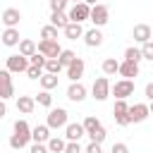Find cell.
Listing matches in <instances>:
<instances>
[{
    "mask_svg": "<svg viewBox=\"0 0 153 153\" xmlns=\"http://www.w3.org/2000/svg\"><path fill=\"white\" fill-rule=\"evenodd\" d=\"M50 24L57 26V29H65V26L69 24V17H67L65 12H53V14H50Z\"/></svg>",
    "mask_w": 153,
    "mask_h": 153,
    "instance_id": "obj_27",
    "label": "cell"
},
{
    "mask_svg": "<svg viewBox=\"0 0 153 153\" xmlns=\"http://www.w3.org/2000/svg\"><path fill=\"white\" fill-rule=\"evenodd\" d=\"M110 93L115 96V98H129L131 93H134V81L131 79H120V81H115V84H110Z\"/></svg>",
    "mask_w": 153,
    "mask_h": 153,
    "instance_id": "obj_2",
    "label": "cell"
},
{
    "mask_svg": "<svg viewBox=\"0 0 153 153\" xmlns=\"http://www.w3.org/2000/svg\"><path fill=\"white\" fill-rule=\"evenodd\" d=\"M65 153H84V151H81L79 141H67V146H65Z\"/></svg>",
    "mask_w": 153,
    "mask_h": 153,
    "instance_id": "obj_40",
    "label": "cell"
},
{
    "mask_svg": "<svg viewBox=\"0 0 153 153\" xmlns=\"http://www.w3.org/2000/svg\"><path fill=\"white\" fill-rule=\"evenodd\" d=\"M86 136H88V139H91V141H96V143H103V141H105V136H108V134H105V129H103V124H100V127H96V129H93V131H88V134H86Z\"/></svg>",
    "mask_w": 153,
    "mask_h": 153,
    "instance_id": "obj_31",
    "label": "cell"
},
{
    "mask_svg": "<svg viewBox=\"0 0 153 153\" xmlns=\"http://www.w3.org/2000/svg\"><path fill=\"white\" fill-rule=\"evenodd\" d=\"M19 19H22V12L17 10V7H7L5 12H2V17H0V22L10 29V26H19Z\"/></svg>",
    "mask_w": 153,
    "mask_h": 153,
    "instance_id": "obj_13",
    "label": "cell"
},
{
    "mask_svg": "<svg viewBox=\"0 0 153 153\" xmlns=\"http://www.w3.org/2000/svg\"><path fill=\"white\" fill-rule=\"evenodd\" d=\"M29 79H41V74H43V67H36V65H29V69L24 72Z\"/></svg>",
    "mask_w": 153,
    "mask_h": 153,
    "instance_id": "obj_37",
    "label": "cell"
},
{
    "mask_svg": "<svg viewBox=\"0 0 153 153\" xmlns=\"http://www.w3.org/2000/svg\"><path fill=\"white\" fill-rule=\"evenodd\" d=\"M148 108H151V115H153V100H151V105H148Z\"/></svg>",
    "mask_w": 153,
    "mask_h": 153,
    "instance_id": "obj_48",
    "label": "cell"
},
{
    "mask_svg": "<svg viewBox=\"0 0 153 153\" xmlns=\"http://www.w3.org/2000/svg\"><path fill=\"white\" fill-rule=\"evenodd\" d=\"M151 117V108L146 105V103H134V105H129V120L134 122V124H139V122H143V120H148Z\"/></svg>",
    "mask_w": 153,
    "mask_h": 153,
    "instance_id": "obj_9",
    "label": "cell"
},
{
    "mask_svg": "<svg viewBox=\"0 0 153 153\" xmlns=\"http://www.w3.org/2000/svg\"><path fill=\"white\" fill-rule=\"evenodd\" d=\"M48 139H50V127H48V124H36V127L31 129V141H36V143H48Z\"/></svg>",
    "mask_w": 153,
    "mask_h": 153,
    "instance_id": "obj_17",
    "label": "cell"
},
{
    "mask_svg": "<svg viewBox=\"0 0 153 153\" xmlns=\"http://www.w3.org/2000/svg\"><path fill=\"white\" fill-rule=\"evenodd\" d=\"M29 57L26 55H22V53H17V55H10L7 57V67L5 69H10L12 74H22V72H26L29 69Z\"/></svg>",
    "mask_w": 153,
    "mask_h": 153,
    "instance_id": "obj_4",
    "label": "cell"
},
{
    "mask_svg": "<svg viewBox=\"0 0 153 153\" xmlns=\"http://www.w3.org/2000/svg\"><path fill=\"white\" fill-rule=\"evenodd\" d=\"M41 38H45V41H57V26H53V24L43 26V29H41Z\"/></svg>",
    "mask_w": 153,
    "mask_h": 153,
    "instance_id": "obj_29",
    "label": "cell"
},
{
    "mask_svg": "<svg viewBox=\"0 0 153 153\" xmlns=\"http://www.w3.org/2000/svg\"><path fill=\"white\" fill-rule=\"evenodd\" d=\"M17 110L24 112V115H31L36 110V98L33 96H19L17 98Z\"/></svg>",
    "mask_w": 153,
    "mask_h": 153,
    "instance_id": "obj_19",
    "label": "cell"
},
{
    "mask_svg": "<svg viewBox=\"0 0 153 153\" xmlns=\"http://www.w3.org/2000/svg\"><path fill=\"white\" fill-rule=\"evenodd\" d=\"M69 22H86V19H91V5L88 2H76L72 10H69Z\"/></svg>",
    "mask_w": 153,
    "mask_h": 153,
    "instance_id": "obj_7",
    "label": "cell"
},
{
    "mask_svg": "<svg viewBox=\"0 0 153 153\" xmlns=\"http://www.w3.org/2000/svg\"><path fill=\"white\" fill-rule=\"evenodd\" d=\"M10 146H12L14 151H22L24 146H29V141H26L24 136H19V134H12V136H10Z\"/></svg>",
    "mask_w": 153,
    "mask_h": 153,
    "instance_id": "obj_34",
    "label": "cell"
},
{
    "mask_svg": "<svg viewBox=\"0 0 153 153\" xmlns=\"http://www.w3.org/2000/svg\"><path fill=\"white\" fill-rule=\"evenodd\" d=\"M38 53L45 55V57H57V55L62 53V48H60L57 41H45V38H43V41L38 43Z\"/></svg>",
    "mask_w": 153,
    "mask_h": 153,
    "instance_id": "obj_11",
    "label": "cell"
},
{
    "mask_svg": "<svg viewBox=\"0 0 153 153\" xmlns=\"http://www.w3.org/2000/svg\"><path fill=\"white\" fill-rule=\"evenodd\" d=\"M36 103H38V105H43V108H50V105H53V96H50V91H45V88H43V91L36 96Z\"/></svg>",
    "mask_w": 153,
    "mask_h": 153,
    "instance_id": "obj_33",
    "label": "cell"
},
{
    "mask_svg": "<svg viewBox=\"0 0 153 153\" xmlns=\"http://www.w3.org/2000/svg\"><path fill=\"white\" fill-rule=\"evenodd\" d=\"M65 67H62V62L57 60V57H48L45 60V72H50V74H60Z\"/></svg>",
    "mask_w": 153,
    "mask_h": 153,
    "instance_id": "obj_28",
    "label": "cell"
},
{
    "mask_svg": "<svg viewBox=\"0 0 153 153\" xmlns=\"http://www.w3.org/2000/svg\"><path fill=\"white\" fill-rule=\"evenodd\" d=\"M5 115H7V105H5V100L0 98V120H2Z\"/></svg>",
    "mask_w": 153,
    "mask_h": 153,
    "instance_id": "obj_45",
    "label": "cell"
},
{
    "mask_svg": "<svg viewBox=\"0 0 153 153\" xmlns=\"http://www.w3.org/2000/svg\"><path fill=\"white\" fill-rule=\"evenodd\" d=\"M110 153H129V146L122 143V141H120V143H112V151H110Z\"/></svg>",
    "mask_w": 153,
    "mask_h": 153,
    "instance_id": "obj_42",
    "label": "cell"
},
{
    "mask_svg": "<svg viewBox=\"0 0 153 153\" xmlns=\"http://www.w3.org/2000/svg\"><path fill=\"white\" fill-rule=\"evenodd\" d=\"M151 31H153V26H151Z\"/></svg>",
    "mask_w": 153,
    "mask_h": 153,
    "instance_id": "obj_49",
    "label": "cell"
},
{
    "mask_svg": "<svg viewBox=\"0 0 153 153\" xmlns=\"http://www.w3.org/2000/svg\"><path fill=\"white\" fill-rule=\"evenodd\" d=\"M84 41H86V45H88V48H98V45L103 43V33H100V29H98V26H93V29L84 31Z\"/></svg>",
    "mask_w": 153,
    "mask_h": 153,
    "instance_id": "obj_18",
    "label": "cell"
},
{
    "mask_svg": "<svg viewBox=\"0 0 153 153\" xmlns=\"http://www.w3.org/2000/svg\"><path fill=\"white\" fill-rule=\"evenodd\" d=\"M29 153H50L48 151V143H31V148H29Z\"/></svg>",
    "mask_w": 153,
    "mask_h": 153,
    "instance_id": "obj_41",
    "label": "cell"
},
{
    "mask_svg": "<svg viewBox=\"0 0 153 153\" xmlns=\"http://www.w3.org/2000/svg\"><path fill=\"white\" fill-rule=\"evenodd\" d=\"M36 50H38V45H36V43H33L31 38H22V41H19V53H22V55L31 57V55H33Z\"/></svg>",
    "mask_w": 153,
    "mask_h": 153,
    "instance_id": "obj_24",
    "label": "cell"
},
{
    "mask_svg": "<svg viewBox=\"0 0 153 153\" xmlns=\"http://www.w3.org/2000/svg\"><path fill=\"white\" fill-rule=\"evenodd\" d=\"M134 41L136 43H148V41H153V31H151V26L148 24H136L134 26Z\"/></svg>",
    "mask_w": 153,
    "mask_h": 153,
    "instance_id": "obj_14",
    "label": "cell"
},
{
    "mask_svg": "<svg viewBox=\"0 0 153 153\" xmlns=\"http://www.w3.org/2000/svg\"><path fill=\"white\" fill-rule=\"evenodd\" d=\"M45 60H48V57H45V55H41L38 50H36V53L29 57V62H31V65H36V67H43V69H45Z\"/></svg>",
    "mask_w": 153,
    "mask_h": 153,
    "instance_id": "obj_36",
    "label": "cell"
},
{
    "mask_svg": "<svg viewBox=\"0 0 153 153\" xmlns=\"http://www.w3.org/2000/svg\"><path fill=\"white\" fill-rule=\"evenodd\" d=\"M74 57H76V53H74V50H62V53L57 55V60L62 62V67H65V69H67V65H72V62H74Z\"/></svg>",
    "mask_w": 153,
    "mask_h": 153,
    "instance_id": "obj_32",
    "label": "cell"
},
{
    "mask_svg": "<svg viewBox=\"0 0 153 153\" xmlns=\"http://www.w3.org/2000/svg\"><path fill=\"white\" fill-rule=\"evenodd\" d=\"M84 2H88V5H96V2H98V0H84Z\"/></svg>",
    "mask_w": 153,
    "mask_h": 153,
    "instance_id": "obj_46",
    "label": "cell"
},
{
    "mask_svg": "<svg viewBox=\"0 0 153 153\" xmlns=\"http://www.w3.org/2000/svg\"><path fill=\"white\" fill-rule=\"evenodd\" d=\"M81 124H84V129H86V134H88V131H93L96 127H100V120H98V117H93V115H88Z\"/></svg>",
    "mask_w": 153,
    "mask_h": 153,
    "instance_id": "obj_35",
    "label": "cell"
},
{
    "mask_svg": "<svg viewBox=\"0 0 153 153\" xmlns=\"http://www.w3.org/2000/svg\"><path fill=\"white\" fill-rule=\"evenodd\" d=\"M91 93H93L96 100H105L110 96V81H108V76H98L93 81V86H91Z\"/></svg>",
    "mask_w": 153,
    "mask_h": 153,
    "instance_id": "obj_8",
    "label": "cell"
},
{
    "mask_svg": "<svg viewBox=\"0 0 153 153\" xmlns=\"http://www.w3.org/2000/svg\"><path fill=\"white\" fill-rule=\"evenodd\" d=\"M84 69H86V62L76 55V57H74V62H72V65H67V76H69V81H79V79L84 76Z\"/></svg>",
    "mask_w": 153,
    "mask_h": 153,
    "instance_id": "obj_10",
    "label": "cell"
},
{
    "mask_svg": "<svg viewBox=\"0 0 153 153\" xmlns=\"http://www.w3.org/2000/svg\"><path fill=\"white\" fill-rule=\"evenodd\" d=\"M67 98H69V100H74V103H81V100L86 98V86H84V84H79V81H72V84H69V88H67Z\"/></svg>",
    "mask_w": 153,
    "mask_h": 153,
    "instance_id": "obj_15",
    "label": "cell"
},
{
    "mask_svg": "<svg viewBox=\"0 0 153 153\" xmlns=\"http://www.w3.org/2000/svg\"><path fill=\"white\" fill-rule=\"evenodd\" d=\"M38 81H41V88H45V91H53V88H57V74L43 72Z\"/></svg>",
    "mask_w": 153,
    "mask_h": 153,
    "instance_id": "obj_23",
    "label": "cell"
},
{
    "mask_svg": "<svg viewBox=\"0 0 153 153\" xmlns=\"http://www.w3.org/2000/svg\"><path fill=\"white\" fill-rule=\"evenodd\" d=\"M143 93H146V98H148V100H153V81H148V84H146Z\"/></svg>",
    "mask_w": 153,
    "mask_h": 153,
    "instance_id": "obj_44",
    "label": "cell"
},
{
    "mask_svg": "<svg viewBox=\"0 0 153 153\" xmlns=\"http://www.w3.org/2000/svg\"><path fill=\"white\" fill-rule=\"evenodd\" d=\"M65 146H67V141L60 139V136H50L48 139V151L50 153H65Z\"/></svg>",
    "mask_w": 153,
    "mask_h": 153,
    "instance_id": "obj_25",
    "label": "cell"
},
{
    "mask_svg": "<svg viewBox=\"0 0 153 153\" xmlns=\"http://www.w3.org/2000/svg\"><path fill=\"white\" fill-rule=\"evenodd\" d=\"M62 31H65V36H67L69 41H76V38H81V36H84V29H81V24H79V22H69Z\"/></svg>",
    "mask_w": 153,
    "mask_h": 153,
    "instance_id": "obj_21",
    "label": "cell"
},
{
    "mask_svg": "<svg viewBox=\"0 0 153 153\" xmlns=\"http://www.w3.org/2000/svg\"><path fill=\"white\" fill-rule=\"evenodd\" d=\"M91 22H93V26H105L108 22H110V10H108V5H103V2H96V5H91Z\"/></svg>",
    "mask_w": 153,
    "mask_h": 153,
    "instance_id": "obj_1",
    "label": "cell"
},
{
    "mask_svg": "<svg viewBox=\"0 0 153 153\" xmlns=\"http://www.w3.org/2000/svg\"><path fill=\"white\" fill-rule=\"evenodd\" d=\"M120 74H122V79H131V76H136V74H139V62H131V60L120 62Z\"/></svg>",
    "mask_w": 153,
    "mask_h": 153,
    "instance_id": "obj_20",
    "label": "cell"
},
{
    "mask_svg": "<svg viewBox=\"0 0 153 153\" xmlns=\"http://www.w3.org/2000/svg\"><path fill=\"white\" fill-rule=\"evenodd\" d=\"M84 134H86V129H84L81 122H67V127H65V136H67V141H79Z\"/></svg>",
    "mask_w": 153,
    "mask_h": 153,
    "instance_id": "obj_12",
    "label": "cell"
},
{
    "mask_svg": "<svg viewBox=\"0 0 153 153\" xmlns=\"http://www.w3.org/2000/svg\"><path fill=\"white\" fill-rule=\"evenodd\" d=\"M45 124H48L50 129H62V127H67V110H65V108H50Z\"/></svg>",
    "mask_w": 153,
    "mask_h": 153,
    "instance_id": "obj_5",
    "label": "cell"
},
{
    "mask_svg": "<svg viewBox=\"0 0 153 153\" xmlns=\"http://www.w3.org/2000/svg\"><path fill=\"white\" fill-rule=\"evenodd\" d=\"M103 74H105V76L120 74V62H117L115 57H105V60H103Z\"/></svg>",
    "mask_w": 153,
    "mask_h": 153,
    "instance_id": "obj_22",
    "label": "cell"
},
{
    "mask_svg": "<svg viewBox=\"0 0 153 153\" xmlns=\"http://www.w3.org/2000/svg\"><path fill=\"white\" fill-rule=\"evenodd\" d=\"M0 38H2V45H7V48H14V45H19V41H22V38H19V29H17V26H10V29H5Z\"/></svg>",
    "mask_w": 153,
    "mask_h": 153,
    "instance_id": "obj_16",
    "label": "cell"
},
{
    "mask_svg": "<svg viewBox=\"0 0 153 153\" xmlns=\"http://www.w3.org/2000/svg\"><path fill=\"white\" fill-rule=\"evenodd\" d=\"M69 2H74V5H76V2H84V0H69Z\"/></svg>",
    "mask_w": 153,
    "mask_h": 153,
    "instance_id": "obj_47",
    "label": "cell"
},
{
    "mask_svg": "<svg viewBox=\"0 0 153 153\" xmlns=\"http://www.w3.org/2000/svg\"><path fill=\"white\" fill-rule=\"evenodd\" d=\"M112 115H115V122H117L120 127L131 124V120H129V105H127V100H124V98H117V100H115Z\"/></svg>",
    "mask_w": 153,
    "mask_h": 153,
    "instance_id": "obj_3",
    "label": "cell"
},
{
    "mask_svg": "<svg viewBox=\"0 0 153 153\" xmlns=\"http://www.w3.org/2000/svg\"><path fill=\"white\" fill-rule=\"evenodd\" d=\"M124 60H131V62H139V60H143V55H141V48H134V45H129V48L124 50Z\"/></svg>",
    "mask_w": 153,
    "mask_h": 153,
    "instance_id": "obj_30",
    "label": "cell"
},
{
    "mask_svg": "<svg viewBox=\"0 0 153 153\" xmlns=\"http://www.w3.org/2000/svg\"><path fill=\"white\" fill-rule=\"evenodd\" d=\"M84 153H103V148H100V143H96V141H91L88 146H86V151Z\"/></svg>",
    "mask_w": 153,
    "mask_h": 153,
    "instance_id": "obj_43",
    "label": "cell"
},
{
    "mask_svg": "<svg viewBox=\"0 0 153 153\" xmlns=\"http://www.w3.org/2000/svg\"><path fill=\"white\" fill-rule=\"evenodd\" d=\"M141 55H143V60H151L153 62V41H148V43L141 45Z\"/></svg>",
    "mask_w": 153,
    "mask_h": 153,
    "instance_id": "obj_38",
    "label": "cell"
},
{
    "mask_svg": "<svg viewBox=\"0 0 153 153\" xmlns=\"http://www.w3.org/2000/svg\"><path fill=\"white\" fill-rule=\"evenodd\" d=\"M14 96V84H12V72L10 69H0V98L7 100Z\"/></svg>",
    "mask_w": 153,
    "mask_h": 153,
    "instance_id": "obj_6",
    "label": "cell"
},
{
    "mask_svg": "<svg viewBox=\"0 0 153 153\" xmlns=\"http://www.w3.org/2000/svg\"><path fill=\"white\" fill-rule=\"evenodd\" d=\"M67 2H69V0H50V10H53V12H65Z\"/></svg>",
    "mask_w": 153,
    "mask_h": 153,
    "instance_id": "obj_39",
    "label": "cell"
},
{
    "mask_svg": "<svg viewBox=\"0 0 153 153\" xmlns=\"http://www.w3.org/2000/svg\"><path fill=\"white\" fill-rule=\"evenodd\" d=\"M14 134H19V136H24L26 141H31V127L26 124V120H17V122H14Z\"/></svg>",
    "mask_w": 153,
    "mask_h": 153,
    "instance_id": "obj_26",
    "label": "cell"
}]
</instances>
